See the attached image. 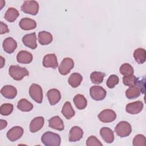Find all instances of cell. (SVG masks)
<instances>
[{"label": "cell", "instance_id": "obj_32", "mask_svg": "<svg viewBox=\"0 0 146 146\" xmlns=\"http://www.w3.org/2000/svg\"><path fill=\"white\" fill-rule=\"evenodd\" d=\"M13 110V105L10 103H5L0 107V113L3 116H7L11 114Z\"/></svg>", "mask_w": 146, "mask_h": 146}, {"label": "cell", "instance_id": "obj_37", "mask_svg": "<svg viewBox=\"0 0 146 146\" xmlns=\"http://www.w3.org/2000/svg\"><path fill=\"white\" fill-rule=\"evenodd\" d=\"M0 26H1V32H0L1 34H3L9 32V29H8V27L6 24L4 23L3 22H1Z\"/></svg>", "mask_w": 146, "mask_h": 146}, {"label": "cell", "instance_id": "obj_16", "mask_svg": "<svg viewBox=\"0 0 146 146\" xmlns=\"http://www.w3.org/2000/svg\"><path fill=\"white\" fill-rule=\"evenodd\" d=\"M44 122V119L42 116H37L34 118L30 124V131L32 133H35L39 131L43 127Z\"/></svg>", "mask_w": 146, "mask_h": 146}, {"label": "cell", "instance_id": "obj_7", "mask_svg": "<svg viewBox=\"0 0 146 146\" xmlns=\"http://www.w3.org/2000/svg\"><path fill=\"white\" fill-rule=\"evenodd\" d=\"M107 92L105 89L99 86H93L90 88V95L91 98L96 101L103 100Z\"/></svg>", "mask_w": 146, "mask_h": 146}, {"label": "cell", "instance_id": "obj_36", "mask_svg": "<svg viewBox=\"0 0 146 146\" xmlns=\"http://www.w3.org/2000/svg\"><path fill=\"white\" fill-rule=\"evenodd\" d=\"M86 145L87 146H102L103 144L95 136H90L86 140Z\"/></svg>", "mask_w": 146, "mask_h": 146}, {"label": "cell", "instance_id": "obj_10", "mask_svg": "<svg viewBox=\"0 0 146 146\" xmlns=\"http://www.w3.org/2000/svg\"><path fill=\"white\" fill-rule=\"evenodd\" d=\"M23 134V129L19 126H15L10 129L6 134L10 141H15L20 139Z\"/></svg>", "mask_w": 146, "mask_h": 146}, {"label": "cell", "instance_id": "obj_26", "mask_svg": "<svg viewBox=\"0 0 146 146\" xmlns=\"http://www.w3.org/2000/svg\"><path fill=\"white\" fill-rule=\"evenodd\" d=\"M74 103L78 110H84L87 105V101L85 97L82 94L76 95L74 99Z\"/></svg>", "mask_w": 146, "mask_h": 146}, {"label": "cell", "instance_id": "obj_3", "mask_svg": "<svg viewBox=\"0 0 146 146\" xmlns=\"http://www.w3.org/2000/svg\"><path fill=\"white\" fill-rule=\"evenodd\" d=\"M9 73L10 76L15 80H21L25 76L29 75V71L25 67L18 65H12L9 67Z\"/></svg>", "mask_w": 146, "mask_h": 146}, {"label": "cell", "instance_id": "obj_14", "mask_svg": "<svg viewBox=\"0 0 146 146\" xmlns=\"http://www.w3.org/2000/svg\"><path fill=\"white\" fill-rule=\"evenodd\" d=\"M47 97L48 102L51 106L57 104L61 99V94L60 91L56 88H51L47 92Z\"/></svg>", "mask_w": 146, "mask_h": 146}, {"label": "cell", "instance_id": "obj_30", "mask_svg": "<svg viewBox=\"0 0 146 146\" xmlns=\"http://www.w3.org/2000/svg\"><path fill=\"white\" fill-rule=\"evenodd\" d=\"M105 76L106 74L102 72L94 71L90 75V79L94 84H99L103 82Z\"/></svg>", "mask_w": 146, "mask_h": 146}, {"label": "cell", "instance_id": "obj_17", "mask_svg": "<svg viewBox=\"0 0 146 146\" xmlns=\"http://www.w3.org/2000/svg\"><path fill=\"white\" fill-rule=\"evenodd\" d=\"M2 46L3 50L6 52L11 54L13 53L17 47V43L13 38L9 37L6 38L3 40Z\"/></svg>", "mask_w": 146, "mask_h": 146}, {"label": "cell", "instance_id": "obj_39", "mask_svg": "<svg viewBox=\"0 0 146 146\" xmlns=\"http://www.w3.org/2000/svg\"><path fill=\"white\" fill-rule=\"evenodd\" d=\"M1 68H2L3 66H4L5 64V59H3V58L2 56H1Z\"/></svg>", "mask_w": 146, "mask_h": 146}, {"label": "cell", "instance_id": "obj_18", "mask_svg": "<svg viewBox=\"0 0 146 146\" xmlns=\"http://www.w3.org/2000/svg\"><path fill=\"white\" fill-rule=\"evenodd\" d=\"M1 93L5 98L12 99L17 96V90L16 88L13 86L6 85L1 88Z\"/></svg>", "mask_w": 146, "mask_h": 146}, {"label": "cell", "instance_id": "obj_1", "mask_svg": "<svg viewBox=\"0 0 146 146\" xmlns=\"http://www.w3.org/2000/svg\"><path fill=\"white\" fill-rule=\"evenodd\" d=\"M145 91V79L139 80L137 84L130 86L125 91V96L129 99H133L138 98L141 92L143 94Z\"/></svg>", "mask_w": 146, "mask_h": 146}, {"label": "cell", "instance_id": "obj_12", "mask_svg": "<svg viewBox=\"0 0 146 146\" xmlns=\"http://www.w3.org/2000/svg\"><path fill=\"white\" fill-rule=\"evenodd\" d=\"M43 66L44 67H50L55 69L58 66L56 56L55 54H48L46 55L43 59Z\"/></svg>", "mask_w": 146, "mask_h": 146}, {"label": "cell", "instance_id": "obj_34", "mask_svg": "<svg viewBox=\"0 0 146 146\" xmlns=\"http://www.w3.org/2000/svg\"><path fill=\"white\" fill-rule=\"evenodd\" d=\"M133 146H145L146 145L145 137L141 134L136 135L133 139Z\"/></svg>", "mask_w": 146, "mask_h": 146}, {"label": "cell", "instance_id": "obj_38", "mask_svg": "<svg viewBox=\"0 0 146 146\" xmlns=\"http://www.w3.org/2000/svg\"><path fill=\"white\" fill-rule=\"evenodd\" d=\"M0 121H1V124H0V125H1V130H2L7 126V123L6 120H2V119H1Z\"/></svg>", "mask_w": 146, "mask_h": 146}, {"label": "cell", "instance_id": "obj_24", "mask_svg": "<svg viewBox=\"0 0 146 146\" xmlns=\"http://www.w3.org/2000/svg\"><path fill=\"white\" fill-rule=\"evenodd\" d=\"M61 112L62 115L67 119H71L75 114V112L73 108L72 107L71 104L70 102H66L62 109Z\"/></svg>", "mask_w": 146, "mask_h": 146}, {"label": "cell", "instance_id": "obj_5", "mask_svg": "<svg viewBox=\"0 0 146 146\" xmlns=\"http://www.w3.org/2000/svg\"><path fill=\"white\" fill-rule=\"evenodd\" d=\"M21 9L25 13L35 15L39 11V4L35 1H25Z\"/></svg>", "mask_w": 146, "mask_h": 146}, {"label": "cell", "instance_id": "obj_13", "mask_svg": "<svg viewBox=\"0 0 146 146\" xmlns=\"http://www.w3.org/2000/svg\"><path fill=\"white\" fill-rule=\"evenodd\" d=\"M143 107L144 105L143 102L141 101H136L127 104L125 107V111L130 114L136 115L142 111Z\"/></svg>", "mask_w": 146, "mask_h": 146}, {"label": "cell", "instance_id": "obj_33", "mask_svg": "<svg viewBox=\"0 0 146 146\" xmlns=\"http://www.w3.org/2000/svg\"><path fill=\"white\" fill-rule=\"evenodd\" d=\"M120 72L123 75H128L133 74L134 72L132 66L129 63H124L120 67Z\"/></svg>", "mask_w": 146, "mask_h": 146}, {"label": "cell", "instance_id": "obj_21", "mask_svg": "<svg viewBox=\"0 0 146 146\" xmlns=\"http://www.w3.org/2000/svg\"><path fill=\"white\" fill-rule=\"evenodd\" d=\"M100 135L107 143H112L114 140L113 132L110 128L102 127L100 130Z\"/></svg>", "mask_w": 146, "mask_h": 146}, {"label": "cell", "instance_id": "obj_35", "mask_svg": "<svg viewBox=\"0 0 146 146\" xmlns=\"http://www.w3.org/2000/svg\"><path fill=\"white\" fill-rule=\"evenodd\" d=\"M119 79L116 75H111L107 80V86L110 88H113L119 83Z\"/></svg>", "mask_w": 146, "mask_h": 146}, {"label": "cell", "instance_id": "obj_28", "mask_svg": "<svg viewBox=\"0 0 146 146\" xmlns=\"http://www.w3.org/2000/svg\"><path fill=\"white\" fill-rule=\"evenodd\" d=\"M19 15L18 11L14 7H9L5 14V19L9 22H13Z\"/></svg>", "mask_w": 146, "mask_h": 146}, {"label": "cell", "instance_id": "obj_9", "mask_svg": "<svg viewBox=\"0 0 146 146\" xmlns=\"http://www.w3.org/2000/svg\"><path fill=\"white\" fill-rule=\"evenodd\" d=\"M99 120L103 123H111L114 121L116 118L115 112L110 109L103 110L98 115Z\"/></svg>", "mask_w": 146, "mask_h": 146}, {"label": "cell", "instance_id": "obj_29", "mask_svg": "<svg viewBox=\"0 0 146 146\" xmlns=\"http://www.w3.org/2000/svg\"><path fill=\"white\" fill-rule=\"evenodd\" d=\"M17 108L23 112H29L33 108V104L26 99H21L17 104Z\"/></svg>", "mask_w": 146, "mask_h": 146}, {"label": "cell", "instance_id": "obj_22", "mask_svg": "<svg viewBox=\"0 0 146 146\" xmlns=\"http://www.w3.org/2000/svg\"><path fill=\"white\" fill-rule=\"evenodd\" d=\"M19 27L23 30H30L36 27V22L29 18H24L21 19L19 23Z\"/></svg>", "mask_w": 146, "mask_h": 146}, {"label": "cell", "instance_id": "obj_23", "mask_svg": "<svg viewBox=\"0 0 146 146\" xmlns=\"http://www.w3.org/2000/svg\"><path fill=\"white\" fill-rule=\"evenodd\" d=\"M38 41L41 45H47L51 43L53 38L52 34L46 31H42L38 33Z\"/></svg>", "mask_w": 146, "mask_h": 146}, {"label": "cell", "instance_id": "obj_19", "mask_svg": "<svg viewBox=\"0 0 146 146\" xmlns=\"http://www.w3.org/2000/svg\"><path fill=\"white\" fill-rule=\"evenodd\" d=\"M33 59L32 54L24 50L20 51L17 55V62L22 64H29L32 62Z\"/></svg>", "mask_w": 146, "mask_h": 146}, {"label": "cell", "instance_id": "obj_15", "mask_svg": "<svg viewBox=\"0 0 146 146\" xmlns=\"http://www.w3.org/2000/svg\"><path fill=\"white\" fill-rule=\"evenodd\" d=\"M83 135V129L78 126L72 127L69 132V141L76 142L80 140Z\"/></svg>", "mask_w": 146, "mask_h": 146}, {"label": "cell", "instance_id": "obj_11", "mask_svg": "<svg viewBox=\"0 0 146 146\" xmlns=\"http://www.w3.org/2000/svg\"><path fill=\"white\" fill-rule=\"evenodd\" d=\"M22 42L26 47L33 50L35 49L37 47L36 36L35 33L25 35L22 38Z\"/></svg>", "mask_w": 146, "mask_h": 146}, {"label": "cell", "instance_id": "obj_4", "mask_svg": "<svg viewBox=\"0 0 146 146\" xmlns=\"http://www.w3.org/2000/svg\"><path fill=\"white\" fill-rule=\"evenodd\" d=\"M115 132L120 137H125L129 136L132 132L131 124L126 121H120L115 128Z\"/></svg>", "mask_w": 146, "mask_h": 146}, {"label": "cell", "instance_id": "obj_25", "mask_svg": "<svg viewBox=\"0 0 146 146\" xmlns=\"http://www.w3.org/2000/svg\"><path fill=\"white\" fill-rule=\"evenodd\" d=\"M82 80L83 77L79 73L74 72L69 76L68 82L72 88H76L80 84Z\"/></svg>", "mask_w": 146, "mask_h": 146}, {"label": "cell", "instance_id": "obj_31", "mask_svg": "<svg viewBox=\"0 0 146 146\" xmlns=\"http://www.w3.org/2000/svg\"><path fill=\"white\" fill-rule=\"evenodd\" d=\"M139 82V78H137L133 74L125 75L123 78V83L125 86L130 87L135 86Z\"/></svg>", "mask_w": 146, "mask_h": 146}, {"label": "cell", "instance_id": "obj_8", "mask_svg": "<svg viewBox=\"0 0 146 146\" xmlns=\"http://www.w3.org/2000/svg\"><path fill=\"white\" fill-rule=\"evenodd\" d=\"M74 66V62L70 58H65L61 62L58 71L62 75H66L70 73V71Z\"/></svg>", "mask_w": 146, "mask_h": 146}, {"label": "cell", "instance_id": "obj_6", "mask_svg": "<svg viewBox=\"0 0 146 146\" xmlns=\"http://www.w3.org/2000/svg\"><path fill=\"white\" fill-rule=\"evenodd\" d=\"M29 95L35 102L42 103L43 100V91L42 87L35 83H33L29 88Z\"/></svg>", "mask_w": 146, "mask_h": 146}, {"label": "cell", "instance_id": "obj_27", "mask_svg": "<svg viewBox=\"0 0 146 146\" xmlns=\"http://www.w3.org/2000/svg\"><path fill=\"white\" fill-rule=\"evenodd\" d=\"M133 58L139 64H143L146 59V51L144 48H138L133 52Z\"/></svg>", "mask_w": 146, "mask_h": 146}, {"label": "cell", "instance_id": "obj_20", "mask_svg": "<svg viewBox=\"0 0 146 146\" xmlns=\"http://www.w3.org/2000/svg\"><path fill=\"white\" fill-rule=\"evenodd\" d=\"M48 127L58 131H63L64 128L63 121L58 116H53L48 120Z\"/></svg>", "mask_w": 146, "mask_h": 146}, {"label": "cell", "instance_id": "obj_2", "mask_svg": "<svg viewBox=\"0 0 146 146\" xmlns=\"http://www.w3.org/2000/svg\"><path fill=\"white\" fill-rule=\"evenodd\" d=\"M41 141L46 146H59L61 139L58 134L51 131H47L42 135Z\"/></svg>", "mask_w": 146, "mask_h": 146}]
</instances>
